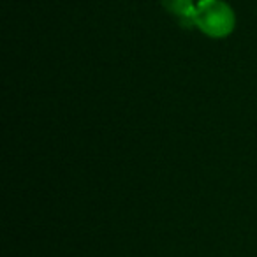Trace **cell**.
<instances>
[{"instance_id": "obj_1", "label": "cell", "mask_w": 257, "mask_h": 257, "mask_svg": "<svg viewBox=\"0 0 257 257\" xmlns=\"http://www.w3.org/2000/svg\"><path fill=\"white\" fill-rule=\"evenodd\" d=\"M194 27L211 39H224L236 27L234 11L224 0H201L194 13Z\"/></svg>"}, {"instance_id": "obj_2", "label": "cell", "mask_w": 257, "mask_h": 257, "mask_svg": "<svg viewBox=\"0 0 257 257\" xmlns=\"http://www.w3.org/2000/svg\"><path fill=\"white\" fill-rule=\"evenodd\" d=\"M162 6L168 13L182 22V25L192 27L194 25V13H196V4L194 0H161Z\"/></svg>"}]
</instances>
